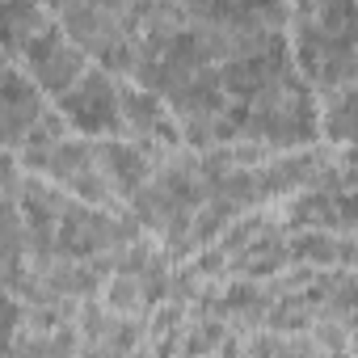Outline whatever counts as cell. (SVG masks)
Masks as SVG:
<instances>
[{
  "mask_svg": "<svg viewBox=\"0 0 358 358\" xmlns=\"http://www.w3.org/2000/svg\"><path fill=\"white\" fill-rule=\"evenodd\" d=\"M350 9H308L303 13V34H299V64L308 68L312 80L345 89L350 68L358 59V30H354Z\"/></svg>",
  "mask_w": 358,
  "mask_h": 358,
  "instance_id": "obj_1",
  "label": "cell"
}]
</instances>
